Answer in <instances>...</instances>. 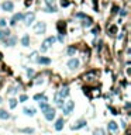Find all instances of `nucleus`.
<instances>
[{
  "label": "nucleus",
  "instance_id": "1",
  "mask_svg": "<svg viewBox=\"0 0 131 135\" xmlns=\"http://www.w3.org/2000/svg\"><path fill=\"white\" fill-rule=\"evenodd\" d=\"M68 94H69V87H68V86H65V87H62V89H61L59 92L55 94V103H56V104H62V103H64V99H65Z\"/></svg>",
  "mask_w": 131,
  "mask_h": 135
},
{
  "label": "nucleus",
  "instance_id": "2",
  "mask_svg": "<svg viewBox=\"0 0 131 135\" xmlns=\"http://www.w3.org/2000/svg\"><path fill=\"white\" fill-rule=\"evenodd\" d=\"M42 113H44V117H45L48 121H52V120H54V118H55V114H56V113H55V108H52L51 106H48L47 108H44Z\"/></svg>",
  "mask_w": 131,
  "mask_h": 135
},
{
  "label": "nucleus",
  "instance_id": "3",
  "mask_svg": "<svg viewBox=\"0 0 131 135\" xmlns=\"http://www.w3.org/2000/svg\"><path fill=\"white\" fill-rule=\"evenodd\" d=\"M61 106H62V111H64V114H65V116H68V114L72 113L73 107H75V103H73L72 100H68V101H65V103L61 104Z\"/></svg>",
  "mask_w": 131,
  "mask_h": 135
},
{
  "label": "nucleus",
  "instance_id": "4",
  "mask_svg": "<svg viewBox=\"0 0 131 135\" xmlns=\"http://www.w3.org/2000/svg\"><path fill=\"white\" fill-rule=\"evenodd\" d=\"M55 41H56L55 37H48V38L42 42V47H41V52H45L48 48L51 47V45H54V44H55Z\"/></svg>",
  "mask_w": 131,
  "mask_h": 135
},
{
  "label": "nucleus",
  "instance_id": "5",
  "mask_svg": "<svg viewBox=\"0 0 131 135\" xmlns=\"http://www.w3.org/2000/svg\"><path fill=\"white\" fill-rule=\"evenodd\" d=\"M24 18V14H21V13H17V14H14L13 16V18L10 20V26H16L18 21H21V20Z\"/></svg>",
  "mask_w": 131,
  "mask_h": 135
},
{
  "label": "nucleus",
  "instance_id": "6",
  "mask_svg": "<svg viewBox=\"0 0 131 135\" xmlns=\"http://www.w3.org/2000/svg\"><path fill=\"white\" fill-rule=\"evenodd\" d=\"M47 31V26L45 23H38L35 26V34H44Z\"/></svg>",
  "mask_w": 131,
  "mask_h": 135
},
{
  "label": "nucleus",
  "instance_id": "7",
  "mask_svg": "<svg viewBox=\"0 0 131 135\" xmlns=\"http://www.w3.org/2000/svg\"><path fill=\"white\" fill-rule=\"evenodd\" d=\"M2 9L4 10V11H13V9H14L13 2H10V0H7V2H4V3L2 4Z\"/></svg>",
  "mask_w": 131,
  "mask_h": 135
},
{
  "label": "nucleus",
  "instance_id": "8",
  "mask_svg": "<svg viewBox=\"0 0 131 135\" xmlns=\"http://www.w3.org/2000/svg\"><path fill=\"white\" fill-rule=\"evenodd\" d=\"M68 68H69V69H72V71L77 69V68H79V59H76V58L71 59V61L68 62Z\"/></svg>",
  "mask_w": 131,
  "mask_h": 135
},
{
  "label": "nucleus",
  "instance_id": "9",
  "mask_svg": "<svg viewBox=\"0 0 131 135\" xmlns=\"http://www.w3.org/2000/svg\"><path fill=\"white\" fill-rule=\"evenodd\" d=\"M34 18H35V14H34V13H28L27 16H24L23 20H24V23H26L27 26H30V24L34 21Z\"/></svg>",
  "mask_w": 131,
  "mask_h": 135
},
{
  "label": "nucleus",
  "instance_id": "10",
  "mask_svg": "<svg viewBox=\"0 0 131 135\" xmlns=\"http://www.w3.org/2000/svg\"><path fill=\"white\" fill-rule=\"evenodd\" d=\"M83 127H86V121L85 120H79V121H76V124H73L71 128L72 129H80V128H83Z\"/></svg>",
  "mask_w": 131,
  "mask_h": 135
},
{
  "label": "nucleus",
  "instance_id": "11",
  "mask_svg": "<svg viewBox=\"0 0 131 135\" xmlns=\"http://www.w3.org/2000/svg\"><path fill=\"white\" fill-rule=\"evenodd\" d=\"M62 128H64V118H59V120H56V122H55V129L61 131Z\"/></svg>",
  "mask_w": 131,
  "mask_h": 135
},
{
  "label": "nucleus",
  "instance_id": "12",
  "mask_svg": "<svg viewBox=\"0 0 131 135\" xmlns=\"http://www.w3.org/2000/svg\"><path fill=\"white\" fill-rule=\"evenodd\" d=\"M65 28H66L65 23H64V21H59V23H58V31H59V35H64V34H65Z\"/></svg>",
  "mask_w": 131,
  "mask_h": 135
},
{
  "label": "nucleus",
  "instance_id": "13",
  "mask_svg": "<svg viewBox=\"0 0 131 135\" xmlns=\"http://www.w3.org/2000/svg\"><path fill=\"white\" fill-rule=\"evenodd\" d=\"M21 44H23V47H28V45H30V35H28V34L23 35V38H21Z\"/></svg>",
  "mask_w": 131,
  "mask_h": 135
},
{
  "label": "nucleus",
  "instance_id": "14",
  "mask_svg": "<svg viewBox=\"0 0 131 135\" xmlns=\"http://www.w3.org/2000/svg\"><path fill=\"white\" fill-rule=\"evenodd\" d=\"M37 62L41 63V65H50V63H51V59H50V58H44V56H41V58L37 59Z\"/></svg>",
  "mask_w": 131,
  "mask_h": 135
},
{
  "label": "nucleus",
  "instance_id": "15",
  "mask_svg": "<svg viewBox=\"0 0 131 135\" xmlns=\"http://www.w3.org/2000/svg\"><path fill=\"white\" fill-rule=\"evenodd\" d=\"M96 75H97V72H96V71H93V72L86 73L83 77H85V80H93V77H96Z\"/></svg>",
  "mask_w": 131,
  "mask_h": 135
},
{
  "label": "nucleus",
  "instance_id": "16",
  "mask_svg": "<svg viewBox=\"0 0 131 135\" xmlns=\"http://www.w3.org/2000/svg\"><path fill=\"white\" fill-rule=\"evenodd\" d=\"M10 114L6 111V110H0V120H9Z\"/></svg>",
  "mask_w": 131,
  "mask_h": 135
},
{
  "label": "nucleus",
  "instance_id": "17",
  "mask_svg": "<svg viewBox=\"0 0 131 135\" xmlns=\"http://www.w3.org/2000/svg\"><path fill=\"white\" fill-rule=\"evenodd\" d=\"M107 127H109V129H110V131H117V129H118L117 122H114V121H110Z\"/></svg>",
  "mask_w": 131,
  "mask_h": 135
},
{
  "label": "nucleus",
  "instance_id": "18",
  "mask_svg": "<svg viewBox=\"0 0 131 135\" xmlns=\"http://www.w3.org/2000/svg\"><path fill=\"white\" fill-rule=\"evenodd\" d=\"M23 111H24V114H26V116H31V117L35 114V110H34V108H28V107H26Z\"/></svg>",
  "mask_w": 131,
  "mask_h": 135
},
{
  "label": "nucleus",
  "instance_id": "19",
  "mask_svg": "<svg viewBox=\"0 0 131 135\" xmlns=\"http://www.w3.org/2000/svg\"><path fill=\"white\" fill-rule=\"evenodd\" d=\"M10 35V31L9 30H0V39L6 38V37Z\"/></svg>",
  "mask_w": 131,
  "mask_h": 135
},
{
  "label": "nucleus",
  "instance_id": "20",
  "mask_svg": "<svg viewBox=\"0 0 131 135\" xmlns=\"http://www.w3.org/2000/svg\"><path fill=\"white\" fill-rule=\"evenodd\" d=\"M47 13H56V7L55 6H48L47 9H45Z\"/></svg>",
  "mask_w": 131,
  "mask_h": 135
},
{
  "label": "nucleus",
  "instance_id": "21",
  "mask_svg": "<svg viewBox=\"0 0 131 135\" xmlns=\"http://www.w3.org/2000/svg\"><path fill=\"white\" fill-rule=\"evenodd\" d=\"M34 100H42V101H47V99H45V96H44V94H35V96H34Z\"/></svg>",
  "mask_w": 131,
  "mask_h": 135
},
{
  "label": "nucleus",
  "instance_id": "22",
  "mask_svg": "<svg viewBox=\"0 0 131 135\" xmlns=\"http://www.w3.org/2000/svg\"><path fill=\"white\" fill-rule=\"evenodd\" d=\"M75 52H76V48L75 47H69V49H68V55H75Z\"/></svg>",
  "mask_w": 131,
  "mask_h": 135
},
{
  "label": "nucleus",
  "instance_id": "23",
  "mask_svg": "<svg viewBox=\"0 0 131 135\" xmlns=\"http://www.w3.org/2000/svg\"><path fill=\"white\" fill-rule=\"evenodd\" d=\"M9 104H10V108H16V106H17V100H16V99H11Z\"/></svg>",
  "mask_w": 131,
  "mask_h": 135
},
{
  "label": "nucleus",
  "instance_id": "24",
  "mask_svg": "<svg viewBox=\"0 0 131 135\" xmlns=\"http://www.w3.org/2000/svg\"><path fill=\"white\" fill-rule=\"evenodd\" d=\"M83 26H85V27H90V26H92V20L86 17V18H85V23H83Z\"/></svg>",
  "mask_w": 131,
  "mask_h": 135
},
{
  "label": "nucleus",
  "instance_id": "25",
  "mask_svg": "<svg viewBox=\"0 0 131 135\" xmlns=\"http://www.w3.org/2000/svg\"><path fill=\"white\" fill-rule=\"evenodd\" d=\"M95 135H106V134H104V129H101V128L95 129Z\"/></svg>",
  "mask_w": 131,
  "mask_h": 135
},
{
  "label": "nucleus",
  "instance_id": "26",
  "mask_svg": "<svg viewBox=\"0 0 131 135\" xmlns=\"http://www.w3.org/2000/svg\"><path fill=\"white\" fill-rule=\"evenodd\" d=\"M16 41H17V39H16V38H14V37H13V38H10V39H7V41H6V42H7V45H10V47H11V45H14V44H16Z\"/></svg>",
  "mask_w": 131,
  "mask_h": 135
},
{
  "label": "nucleus",
  "instance_id": "27",
  "mask_svg": "<svg viewBox=\"0 0 131 135\" xmlns=\"http://www.w3.org/2000/svg\"><path fill=\"white\" fill-rule=\"evenodd\" d=\"M21 132H26V134H34V129H32V128H24V129H21Z\"/></svg>",
  "mask_w": 131,
  "mask_h": 135
},
{
  "label": "nucleus",
  "instance_id": "28",
  "mask_svg": "<svg viewBox=\"0 0 131 135\" xmlns=\"http://www.w3.org/2000/svg\"><path fill=\"white\" fill-rule=\"evenodd\" d=\"M99 31H100V27L97 26V27H95V28L92 30V34H93V35H97V34H99Z\"/></svg>",
  "mask_w": 131,
  "mask_h": 135
},
{
  "label": "nucleus",
  "instance_id": "29",
  "mask_svg": "<svg viewBox=\"0 0 131 135\" xmlns=\"http://www.w3.org/2000/svg\"><path fill=\"white\" fill-rule=\"evenodd\" d=\"M47 6H55V0H45Z\"/></svg>",
  "mask_w": 131,
  "mask_h": 135
},
{
  "label": "nucleus",
  "instance_id": "30",
  "mask_svg": "<svg viewBox=\"0 0 131 135\" xmlns=\"http://www.w3.org/2000/svg\"><path fill=\"white\" fill-rule=\"evenodd\" d=\"M61 6H62V7H68L69 2H68V0H62V2H61Z\"/></svg>",
  "mask_w": 131,
  "mask_h": 135
},
{
  "label": "nucleus",
  "instance_id": "31",
  "mask_svg": "<svg viewBox=\"0 0 131 135\" xmlns=\"http://www.w3.org/2000/svg\"><path fill=\"white\" fill-rule=\"evenodd\" d=\"M110 32H111V34H116V32H117V27L111 26V27H110Z\"/></svg>",
  "mask_w": 131,
  "mask_h": 135
},
{
  "label": "nucleus",
  "instance_id": "32",
  "mask_svg": "<svg viewBox=\"0 0 131 135\" xmlns=\"http://www.w3.org/2000/svg\"><path fill=\"white\" fill-rule=\"evenodd\" d=\"M6 26H7V21L4 18H2V20H0V27H6Z\"/></svg>",
  "mask_w": 131,
  "mask_h": 135
},
{
  "label": "nucleus",
  "instance_id": "33",
  "mask_svg": "<svg viewBox=\"0 0 131 135\" xmlns=\"http://www.w3.org/2000/svg\"><path fill=\"white\" fill-rule=\"evenodd\" d=\"M27 99H28V97H27L26 94H23V96H20V101H21V103H24V101H27Z\"/></svg>",
  "mask_w": 131,
  "mask_h": 135
},
{
  "label": "nucleus",
  "instance_id": "34",
  "mask_svg": "<svg viewBox=\"0 0 131 135\" xmlns=\"http://www.w3.org/2000/svg\"><path fill=\"white\" fill-rule=\"evenodd\" d=\"M76 17H77V18H86V14H83V13H77Z\"/></svg>",
  "mask_w": 131,
  "mask_h": 135
},
{
  "label": "nucleus",
  "instance_id": "35",
  "mask_svg": "<svg viewBox=\"0 0 131 135\" xmlns=\"http://www.w3.org/2000/svg\"><path fill=\"white\" fill-rule=\"evenodd\" d=\"M27 73H28V76H32V75H34V71H32V69H28Z\"/></svg>",
  "mask_w": 131,
  "mask_h": 135
},
{
  "label": "nucleus",
  "instance_id": "36",
  "mask_svg": "<svg viewBox=\"0 0 131 135\" xmlns=\"http://www.w3.org/2000/svg\"><path fill=\"white\" fill-rule=\"evenodd\" d=\"M117 11H118V7H117V6H114V7H113V11H111V13H117Z\"/></svg>",
  "mask_w": 131,
  "mask_h": 135
},
{
  "label": "nucleus",
  "instance_id": "37",
  "mask_svg": "<svg viewBox=\"0 0 131 135\" xmlns=\"http://www.w3.org/2000/svg\"><path fill=\"white\" fill-rule=\"evenodd\" d=\"M31 3H32V0H27V2H26V6H28V4H31Z\"/></svg>",
  "mask_w": 131,
  "mask_h": 135
},
{
  "label": "nucleus",
  "instance_id": "38",
  "mask_svg": "<svg viewBox=\"0 0 131 135\" xmlns=\"http://www.w3.org/2000/svg\"><path fill=\"white\" fill-rule=\"evenodd\" d=\"M0 103H2V97H0Z\"/></svg>",
  "mask_w": 131,
  "mask_h": 135
}]
</instances>
